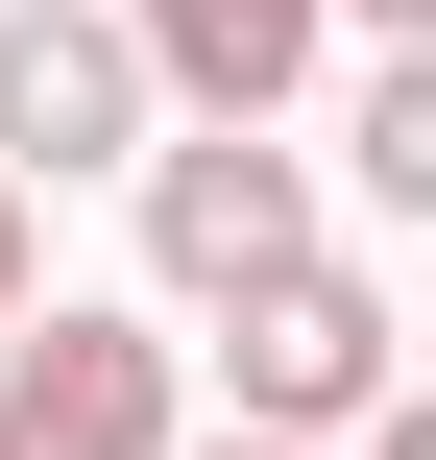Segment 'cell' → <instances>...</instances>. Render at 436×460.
<instances>
[{
	"mask_svg": "<svg viewBox=\"0 0 436 460\" xmlns=\"http://www.w3.org/2000/svg\"><path fill=\"white\" fill-rule=\"evenodd\" d=\"M218 364H243V437H291V460H340L364 412H388V388H413V315H388V291H364L340 243H316V267H267V291L218 315Z\"/></svg>",
	"mask_w": 436,
	"mask_h": 460,
	"instance_id": "1",
	"label": "cell"
},
{
	"mask_svg": "<svg viewBox=\"0 0 436 460\" xmlns=\"http://www.w3.org/2000/svg\"><path fill=\"white\" fill-rule=\"evenodd\" d=\"M267 267H316V170H291V146H243V121L146 146V291H170V315H243Z\"/></svg>",
	"mask_w": 436,
	"mask_h": 460,
	"instance_id": "2",
	"label": "cell"
},
{
	"mask_svg": "<svg viewBox=\"0 0 436 460\" xmlns=\"http://www.w3.org/2000/svg\"><path fill=\"white\" fill-rule=\"evenodd\" d=\"M24 170H146V49L97 0H0V194Z\"/></svg>",
	"mask_w": 436,
	"mask_h": 460,
	"instance_id": "3",
	"label": "cell"
},
{
	"mask_svg": "<svg viewBox=\"0 0 436 460\" xmlns=\"http://www.w3.org/2000/svg\"><path fill=\"white\" fill-rule=\"evenodd\" d=\"M0 460H170V340L146 315H24L0 340Z\"/></svg>",
	"mask_w": 436,
	"mask_h": 460,
	"instance_id": "4",
	"label": "cell"
},
{
	"mask_svg": "<svg viewBox=\"0 0 436 460\" xmlns=\"http://www.w3.org/2000/svg\"><path fill=\"white\" fill-rule=\"evenodd\" d=\"M97 24H121V49H146V121H170V97H194V121H243V146H267V121H291V97H316V49H340V24H316V0H97Z\"/></svg>",
	"mask_w": 436,
	"mask_h": 460,
	"instance_id": "5",
	"label": "cell"
},
{
	"mask_svg": "<svg viewBox=\"0 0 436 460\" xmlns=\"http://www.w3.org/2000/svg\"><path fill=\"white\" fill-rule=\"evenodd\" d=\"M340 170H364L388 218H436V49H364V97H340Z\"/></svg>",
	"mask_w": 436,
	"mask_h": 460,
	"instance_id": "6",
	"label": "cell"
},
{
	"mask_svg": "<svg viewBox=\"0 0 436 460\" xmlns=\"http://www.w3.org/2000/svg\"><path fill=\"white\" fill-rule=\"evenodd\" d=\"M316 24H364V49H436V0H316Z\"/></svg>",
	"mask_w": 436,
	"mask_h": 460,
	"instance_id": "7",
	"label": "cell"
},
{
	"mask_svg": "<svg viewBox=\"0 0 436 460\" xmlns=\"http://www.w3.org/2000/svg\"><path fill=\"white\" fill-rule=\"evenodd\" d=\"M0 340H24V194H0Z\"/></svg>",
	"mask_w": 436,
	"mask_h": 460,
	"instance_id": "8",
	"label": "cell"
},
{
	"mask_svg": "<svg viewBox=\"0 0 436 460\" xmlns=\"http://www.w3.org/2000/svg\"><path fill=\"white\" fill-rule=\"evenodd\" d=\"M170 460H291V437H170Z\"/></svg>",
	"mask_w": 436,
	"mask_h": 460,
	"instance_id": "9",
	"label": "cell"
}]
</instances>
